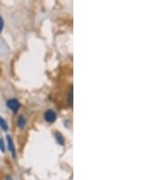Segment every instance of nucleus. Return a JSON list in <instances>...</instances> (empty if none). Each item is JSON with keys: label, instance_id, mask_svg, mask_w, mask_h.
Listing matches in <instances>:
<instances>
[{"label": "nucleus", "instance_id": "f257e3e1", "mask_svg": "<svg viewBox=\"0 0 163 180\" xmlns=\"http://www.w3.org/2000/svg\"><path fill=\"white\" fill-rule=\"evenodd\" d=\"M7 106L10 110H12L14 113H16L18 110H19L21 104L19 103V101H18L17 99L11 98L7 102Z\"/></svg>", "mask_w": 163, "mask_h": 180}, {"label": "nucleus", "instance_id": "f03ea898", "mask_svg": "<svg viewBox=\"0 0 163 180\" xmlns=\"http://www.w3.org/2000/svg\"><path fill=\"white\" fill-rule=\"evenodd\" d=\"M44 118L46 122L48 123H53L57 118V115L56 113L54 112L52 109H48L47 111H45V113L44 114Z\"/></svg>", "mask_w": 163, "mask_h": 180}, {"label": "nucleus", "instance_id": "7ed1b4c3", "mask_svg": "<svg viewBox=\"0 0 163 180\" xmlns=\"http://www.w3.org/2000/svg\"><path fill=\"white\" fill-rule=\"evenodd\" d=\"M7 146H8V150L9 152L12 154V157L14 158H16V147L14 145V142L12 140L10 136H7Z\"/></svg>", "mask_w": 163, "mask_h": 180}, {"label": "nucleus", "instance_id": "20e7f679", "mask_svg": "<svg viewBox=\"0 0 163 180\" xmlns=\"http://www.w3.org/2000/svg\"><path fill=\"white\" fill-rule=\"evenodd\" d=\"M26 118L24 117L23 116H20L19 117H18V119H17V127L19 128H21V129H24L26 127Z\"/></svg>", "mask_w": 163, "mask_h": 180}, {"label": "nucleus", "instance_id": "39448f33", "mask_svg": "<svg viewBox=\"0 0 163 180\" xmlns=\"http://www.w3.org/2000/svg\"><path fill=\"white\" fill-rule=\"evenodd\" d=\"M72 95H74V93H72V87L71 86L70 87V89H69V92L67 94V101H68V104L70 106H72Z\"/></svg>", "mask_w": 163, "mask_h": 180}, {"label": "nucleus", "instance_id": "423d86ee", "mask_svg": "<svg viewBox=\"0 0 163 180\" xmlns=\"http://www.w3.org/2000/svg\"><path fill=\"white\" fill-rule=\"evenodd\" d=\"M54 136H55V138H56V141L58 142V144H60L61 146H63L64 144V136H62V134H60L59 132H56Z\"/></svg>", "mask_w": 163, "mask_h": 180}, {"label": "nucleus", "instance_id": "0eeeda50", "mask_svg": "<svg viewBox=\"0 0 163 180\" xmlns=\"http://www.w3.org/2000/svg\"><path fill=\"white\" fill-rule=\"evenodd\" d=\"M0 127H1L4 131L7 132L8 130V125H7V123L5 122V120L0 117Z\"/></svg>", "mask_w": 163, "mask_h": 180}, {"label": "nucleus", "instance_id": "6e6552de", "mask_svg": "<svg viewBox=\"0 0 163 180\" xmlns=\"http://www.w3.org/2000/svg\"><path fill=\"white\" fill-rule=\"evenodd\" d=\"M0 150H1V151H2L3 153L5 152V144H4V141H3V138L0 139Z\"/></svg>", "mask_w": 163, "mask_h": 180}, {"label": "nucleus", "instance_id": "1a4fd4ad", "mask_svg": "<svg viewBox=\"0 0 163 180\" xmlns=\"http://www.w3.org/2000/svg\"><path fill=\"white\" fill-rule=\"evenodd\" d=\"M3 28H4V19L2 18V16H0V33L2 32Z\"/></svg>", "mask_w": 163, "mask_h": 180}, {"label": "nucleus", "instance_id": "9d476101", "mask_svg": "<svg viewBox=\"0 0 163 180\" xmlns=\"http://www.w3.org/2000/svg\"><path fill=\"white\" fill-rule=\"evenodd\" d=\"M7 180H13V178H12L11 177H9V176H7Z\"/></svg>", "mask_w": 163, "mask_h": 180}]
</instances>
